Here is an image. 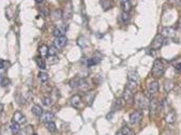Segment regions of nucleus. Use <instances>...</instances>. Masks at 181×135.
<instances>
[{
	"label": "nucleus",
	"instance_id": "1",
	"mask_svg": "<svg viewBox=\"0 0 181 135\" xmlns=\"http://www.w3.org/2000/svg\"><path fill=\"white\" fill-rule=\"evenodd\" d=\"M165 64L162 59H156L152 67V75L154 77H161L165 72Z\"/></svg>",
	"mask_w": 181,
	"mask_h": 135
},
{
	"label": "nucleus",
	"instance_id": "2",
	"mask_svg": "<svg viewBox=\"0 0 181 135\" xmlns=\"http://www.w3.org/2000/svg\"><path fill=\"white\" fill-rule=\"evenodd\" d=\"M137 83H138V76L135 72H131L129 73L128 76V84H126V88L130 90H134L137 87Z\"/></svg>",
	"mask_w": 181,
	"mask_h": 135
},
{
	"label": "nucleus",
	"instance_id": "3",
	"mask_svg": "<svg viewBox=\"0 0 181 135\" xmlns=\"http://www.w3.org/2000/svg\"><path fill=\"white\" fill-rule=\"evenodd\" d=\"M135 103L139 110H145L148 106V99L146 98V96H144L143 93L139 92L135 96Z\"/></svg>",
	"mask_w": 181,
	"mask_h": 135
},
{
	"label": "nucleus",
	"instance_id": "4",
	"mask_svg": "<svg viewBox=\"0 0 181 135\" xmlns=\"http://www.w3.org/2000/svg\"><path fill=\"white\" fill-rule=\"evenodd\" d=\"M72 15H73V10H72V4L71 2L69 1L67 4L64 7V10H63L62 13V18L64 21H69L72 18Z\"/></svg>",
	"mask_w": 181,
	"mask_h": 135
},
{
	"label": "nucleus",
	"instance_id": "5",
	"mask_svg": "<svg viewBox=\"0 0 181 135\" xmlns=\"http://www.w3.org/2000/svg\"><path fill=\"white\" fill-rule=\"evenodd\" d=\"M143 119V112L142 110H135L130 115V122L131 124H137Z\"/></svg>",
	"mask_w": 181,
	"mask_h": 135
},
{
	"label": "nucleus",
	"instance_id": "6",
	"mask_svg": "<svg viewBox=\"0 0 181 135\" xmlns=\"http://www.w3.org/2000/svg\"><path fill=\"white\" fill-rule=\"evenodd\" d=\"M163 42H164V39L161 34H158L156 38L153 39V41L151 43V49L152 51H156V49H160L162 45H163Z\"/></svg>",
	"mask_w": 181,
	"mask_h": 135
},
{
	"label": "nucleus",
	"instance_id": "7",
	"mask_svg": "<svg viewBox=\"0 0 181 135\" xmlns=\"http://www.w3.org/2000/svg\"><path fill=\"white\" fill-rule=\"evenodd\" d=\"M13 121L18 123V124H23V123H26L27 119H26L25 115H23V113H21L19 110H17L13 115Z\"/></svg>",
	"mask_w": 181,
	"mask_h": 135
},
{
	"label": "nucleus",
	"instance_id": "8",
	"mask_svg": "<svg viewBox=\"0 0 181 135\" xmlns=\"http://www.w3.org/2000/svg\"><path fill=\"white\" fill-rule=\"evenodd\" d=\"M78 88H79L81 91H84V92L88 91L89 89L91 88V82H90L88 78H80Z\"/></svg>",
	"mask_w": 181,
	"mask_h": 135
},
{
	"label": "nucleus",
	"instance_id": "9",
	"mask_svg": "<svg viewBox=\"0 0 181 135\" xmlns=\"http://www.w3.org/2000/svg\"><path fill=\"white\" fill-rule=\"evenodd\" d=\"M54 119H55V115L53 114L51 112H45L41 116V121L43 123L51 122V121H54Z\"/></svg>",
	"mask_w": 181,
	"mask_h": 135
},
{
	"label": "nucleus",
	"instance_id": "10",
	"mask_svg": "<svg viewBox=\"0 0 181 135\" xmlns=\"http://www.w3.org/2000/svg\"><path fill=\"white\" fill-rule=\"evenodd\" d=\"M67 42V39L63 35V37H58V38L55 39L54 41V46H56L57 48H62V47L65 46V44Z\"/></svg>",
	"mask_w": 181,
	"mask_h": 135
},
{
	"label": "nucleus",
	"instance_id": "11",
	"mask_svg": "<svg viewBox=\"0 0 181 135\" xmlns=\"http://www.w3.org/2000/svg\"><path fill=\"white\" fill-rule=\"evenodd\" d=\"M65 30H67L65 26H56L55 28H54V30H53V34L55 35L56 38L63 37L64 33H65Z\"/></svg>",
	"mask_w": 181,
	"mask_h": 135
},
{
	"label": "nucleus",
	"instance_id": "12",
	"mask_svg": "<svg viewBox=\"0 0 181 135\" xmlns=\"http://www.w3.org/2000/svg\"><path fill=\"white\" fill-rule=\"evenodd\" d=\"M133 99H134V97H133L132 90H130V89H128V88L124 89V91H123V100H124L128 104H132V103H133Z\"/></svg>",
	"mask_w": 181,
	"mask_h": 135
},
{
	"label": "nucleus",
	"instance_id": "13",
	"mask_svg": "<svg viewBox=\"0 0 181 135\" xmlns=\"http://www.w3.org/2000/svg\"><path fill=\"white\" fill-rule=\"evenodd\" d=\"M159 90V83L158 82H151L150 84L148 85V93L150 96H154Z\"/></svg>",
	"mask_w": 181,
	"mask_h": 135
},
{
	"label": "nucleus",
	"instance_id": "14",
	"mask_svg": "<svg viewBox=\"0 0 181 135\" xmlns=\"http://www.w3.org/2000/svg\"><path fill=\"white\" fill-rule=\"evenodd\" d=\"M101 55L100 54H94V56H92L90 59H88V62H87V65L88 67H92V65H97L98 63H100V61H101Z\"/></svg>",
	"mask_w": 181,
	"mask_h": 135
},
{
	"label": "nucleus",
	"instance_id": "15",
	"mask_svg": "<svg viewBox=\"0 0 181 135\" xmlns=\"http://www.w3.org/2000/svg\"><path fill=\"white\" fill-rule=\"evenodd\" d=\"M71 105L73 107H75V108H79L80 105H81V97L78 96V94H74L73 97L71 98Z\"/></svg>",
	"mask_w": 181,
	"mask_h": 135
},
{
	"label": "nucleus",
	"instance_id": "16",
	"mask_svg": "<svg viewBox=\"0 0 181 135\" xmlns=\"http://www.w3.org/2000/svg\"><path fill=\"white\" fill-rule=\"evenodd\" d=\"M159 108H160V105H159L158 101H156V99H152L151 101H150V116L153 117L156 114V112H158Z\"/></svg>",
	"mask_w": 181,
	"mask_h": 135
},
{
	"label": "nucleus",
	"instance_id": "17",
	"mask_svg": "<svg viewBox=\"0 0 181 135\" xmlns=\"http://www.w3.org/2000/svg\"><path fill=\"white\" fill-rule=\"evenodd\" d=\"M124 103H126V101L123 100V98H118V99H116L114 102V104H113V112L120 110L122 107H123Z\"/></svg>",
	"mask_w": 181,
	"mask_h": 135
},
{
	"label": "nucleus",
	"instance_id": "18",
	"mask_svg": "<svg viewBox=\"0 0 181 135\" xmlns=\"http://www.w3.org/2000/svg\"><path fill=\"white\" fill-rule=\"evenodd\" d=\"M96 98V93L94 92H87L84 96V102L88 106H91L93 103V100Z\"/></svg>",
	"mask_w": 181,
	"mask_h": 135
},
{
	"label": "nucleus",
	"instance_id": "19",
	"mask_svg": "<svg viewBox=\"0 0 181 135\" xmlns=\"http://www.w3.org/2000/svg\"><path fill=\"white\" fill-rule=\"evenodd\" d=\"M174 34H175V30L173 28H170V27H166V28L162 30L161 35L163 38H172V37H174Z\"/></svg>",
	"mask_w": 181,
	"mask_h": 135
},
{
	"label": "nucleus",
	"instance_id": "20",
	"mask_svg": "<svg viewBox=\"0 0 181 135\" xmlns=\"http://www.w3.org/2000/svg\"><path fill=\"white\" fill-rule=\"evenodd\" d=\"M120 4H121V8L123 10V12L129 13L131 11L132 5H131L130 0H120Z\"/></svg>",
	"mask_w": 181,
	"mask_h": 135
},
{
	"label": "nucleus",
	"instance_id": "21",
	"mask_svg": "<svg viewBox=\"0 0 181 135\" xmlns=\"http://www.w3.org/2000/svg\"><path fill=\"white\" fill-rule=\"evenodd\" d=\"M177 119V116H176V113L175 112H169L168 114L166 115L165 117V120L167 123H174Z\"/></svg>",
	"mask_w": 181,
	"mask_h": 135
},
{
	"label": "nucleus",
	"instance_id": "22",
	"mask_svg": "<svg viewBox=\"0 0 181 135\" xmlns=\"http://www.w3.org/2000/svg\"><path fill=\"white\" fill-rule=\"evenodd\" d=\"M51 19L54 21H59L60 18H62V12H61L60 10H54V11L51 13Z\"/></svg>",
	"mask_w": 181,
	"mask_h": 135
},
{
	"label": "nucleus",
	"instance_id": "23",
	"mask_svg": "<svg viewBox=\"0 0 181 135\" xmlns=\"http://www.w3.org/2000/svg\"><path fill=\"white\" fill-rule=\"evenodd\" d=\"M10 129H11L12 134H18L19 131H21V124H18V123L13 121V122L10 124Z\"/></svg>",
	"mask_w": 181,
	"mask_h": 135
},
{
	"label": "nucleus",
	"instance_id": "24",
	"mask_svg": "<svg viewBox=\"0 0 181 135\" xmlns=\"http://www.w3.org/2000/svg\"><path fill=\"white\" fill-rule=\"evenodd\" d=\"M32 114L35 116V117H41L43 114V110L40 105H33L32 107Z\"/></svg>",
	"mask_w": 181,
	"mask_h": 135
},
{
	"label": "nucleus",
	"instance_id": "25",
	"mask_svg": "<svg viewBox=\"0 0 181 135\" xmlns=\"http://www.w3.org/2000/svg\"><path fill=\"white\" fill-rule=\"evenodd\" d=\"M100 3H101V7L103 8L104 11H107V10H110L112 8V1L110 0H100Z\"/></svg>",
	"mask_w": 181,
	"mask_h": 135
},
{
	"label": "nucleus",
	"instance_id": "26",
	"mask_svg": "<svg viewBox=\"0 0 181 135\" xmlns=\"http://www.w3.org/2000/svg\"><path fill=\"white\" fill-rule=\"evenodd\" d=\"M35 62L38 64V67L41 69V70H45L46 69V64H45V61L42 57H37L35 58Z\"/></svg>",
	"mask_w": 181,
	"mask_h": 135
},
{
	"label": "nucleus",
	"instance_id": "27",
	"mask_svg": "<svg viewBox=\"0 0 181 135\" xmlns=\"http://www.w3.org/2000/svg\"><path fill=\"white\" fill-rule=\"evenodd\" d=\"M39 51H40L41 57H47L48 56V47L46 45H44V44L39 47Z\"/></svg>",
	"mask_w": 181,
	"mask_h": 135
},
{
	"label": "nucleus",
	"instance_id": "28",
	"mask_svg": "<svg viewBox=\"0 0 181 135\" xmlns=\"http://www.w3.org/2000/svg\"><path fill=\"white\" fill-rule=\"evenodd\" d=\"M79 82H80V78L79 77H74V78H72L70 80V86H71V88H78V86H79Z\"/></svg>",
	"mask_w": 181,
	"mask_h": 135
},
{
	"label": "nucleus",
	"instance_id": "29",
	"mask_svg": "<svg viewBox=\"0 0 181 135\" xmlns=\"http://www.w3.org/2000/svg\"><path fill=\"white\" fill-rule=\"evenodd\" d=\"M174 88V83L172 80H166L164 83V90L165 92H169L172 91V89Z\"/></svg>",
	"mask_w": 181,
	"mask_h": 135
},
{
	"label": "nucleus",
	"instance_id": "30",
	"mask_svg": "<svg viewBox=\"0 0 181 135\" xmlns=\"http://www.w3.org/2000/svg\"><path fill=\"white\" fill-rule=\"evenodd\" d=\"M45 127H46V129L49 132H51V133H54V132H56V130H57L56 124H55V122H54V121L48 122V123H45Z\"/></svg>",
	"mask_w": 181,
	"mask_h": 135
},
{
	"label": "nucleus",
	"instance_id": "31",
	"mask_svg": "<svg viewBox=\"0 0 181 135\" xmlns=\"http://www.w3.org/2000/svg\"><path fill=\"white\" fill-rule=\"evenodd\" d=\"M47 62L48 64H55L58 62V57L57 55L55 56H47Z\"/></svg>",
	"mask_w": 181,
	"mask_h": 135
},
{
	"label": "nucleus",
	"instance_id": "32",
	"mask_svg": "<svg viewBox=\"0 0 181 135\" xmlns=\"http://www.w3.org/2000/svg\"><path fill=\"white\" fill-rule=\"evenodd\" d=\"M39 78H40V80L42 83H46L47 80H48V74L45 73V72H40L39 73Z\"/></svg>",
	"mask_w": 181,
	"mask_h": 135
},
{
	"label": "nucleus",
	"instance_id": "33",
	"mask_svg": "<svg viewBox=\"0 0 181 135\" xmlns=\"http://www.w3.org/2000/svg\"><path fill=\"white\" fill-rule=\"evenodd\" d=\"M42 103H43V105H45V106H51V104H53V100H51V97H44L42 99Z\"/></svg>",
	"mask_w": 181,
	"mask_h": 135
},
{
	"label": "nucleus",
	"instance_id": "34",
	"mask_svg": "<svg viewBox=\"0 0 181 135\" xmlns=\"http://www.w3.org/2000/svg\"><path fill=\"white\" fill-rule=\"evenodd\" d=\"M77 44H78L80 47H86L87 46V40H86L84 37H80V38L77 40Z\"/></svg>",
	"mask_w": 181,
	"mask_h": 135
},
{
	"label": "nucleus",
	"instance_id": "35",
	"mask_svg": "<svg viewBox=\"0 0 181 135\" xmlns=\"http://www.w3.org/2000/svg\"><path fill=\"white\" fill-rule=\"evenodd\" d=\"M58 53V48L56 46H51L48 47V56H55Z\"/></svg>",
	"mask_w": 181,
	"mask_h": 135
},
{
	"label": "nucleus",
	"instance_id": "36",
	"mask_svg": "<svg viewBox=\"0 0 181 135\" xmlns=\"http://www.w3.org/2000/svg\"><path fill=\"white\" fill-rule=\"evenodd\" d=\"M120 131L122 132V134H123V135H133V132H132V130H131L129 127H126H126L122 128Z\"/></svg>",
	"mask_w": 181,
	"mask_h": 135
},
{
	"label": "nucleus",
	"instance_id": "37",
	"mask_svg": "<svg viewBox=\"0 0 181 135\" xmlns=\"http://www.w3.org/2000/svg\"><path fill=\"white\" fill-rule=\"evenodd\" d=\"M129 19H130L129 13L122 12V14H121V21H122V23H126V21H129Z\"/></svg>",
	"mask_w": 181,
	"mask_h": 135
},
{
	"label": "nucleus",
	"instance_id": "38",
	"mask_svg": "<svg viewBox=\"0 0 181 135\" xmlns=\"http://www.w3.org/2000/svg\"><path fill=\"white\" fill-rule=\"evenodd\" d=\"M4 68H5V61L0 59V70H2V69H4Z\"/></svg>",
	"mask_w": 181,
	"mask_h": 135
},
{
	"label": "nucleus",
	"instance_id": "39",
	"mask_svg": "<svg viewBox=\"0 0 181 135\" xmlns=\"http://www.w3.org/2000/svg\"><path fill=\"white\" fill-rule=\"evenodd\" d=\"M172 2H174L175 4H177V5H181V0H170Z\"/></svg>",
	"mask_w": 181,
	"mask_h": 135
},
{
	"label": "nucleus",
	"instance_id": "40",
	"mask_svg": "<svg viewBox=\"0 0 181 135\" xmlns=\"http://www.w3.org/2000/svg\"><path fill=\"white\" fill-rule=\"evenodd\" d=\"M176 70H177L178 72H181V63H178L177 65H176Z\"/></svg>",
	"mask_w": 181,
	"mask_h": 135
},
{
	"label": "nucleus",
	"instance_id": "41",
	"mask_svg": "<svg viewBox=\"0 0 181 135\" xmlns=\"http://www.w3.org/2000/svg\"><path fill=\"white\" fill-rule=\"evenodd\" d=\"M177 27L179 28V29H181V17L178 19V23H177Z\"/></svg>",
	"mask_w": 181,
	"mask_h": 135
},
{
	"label": "nucleus",
	"instance_id": "42",
	"mask_svg": "<svg viewBox=\"0 0 181 135\" xmlns=\"http://www.w3.org/2000/svg\"><path fill=\"white\" fill-rule=\"evenodd\" d=\"M2 110H3V105H2L1 103H0V114L2 113Z\"/></svg>",
	"mask_w": 181,
	"mask_h": 135
},
{
	"label": "nucleus",
	"instance_id": "43",
	"mask_svg": "<svg viewBox=\"0 0 181 135\" xmlns=\"http://www.w3.org/2000/svg\"><path fill=\"white\" fill-rule=\"evenodd\" d=\"M35 2H37V3H42L43 0H35Z\"/></svg>",
	"mask_w": 181,
	"mask_h": 135
},
{
	"label": "nucleus",
	"instance_id": "44",
	"mask_svg": "<svg viewBox=\"0 0 181 135\" xmlns=\"http://www.w3.org/2000/svg\"><path fill=\"white\" fill-rule=\"evenodd\" d=\"M116 135H123V134H122L121 131H119V132H117V134H116Z\"/></svg>",
	"mask_w": 181,
	"mask_h": 135
},
{
	"label": "nucleus",
	"instance_id": "45",
	"mask_svg": "<svg viewBox=\"0 0 181 135\" xmlns=\"http://www.w3.org/2000/svg\"><path fill=\"white\" fill-rule=\"evenodd\" d=\"M1 80H2V76L0 75V83H1Z\"/></svg>",
	"mask_w": 181,
	"mask_h": 135
},
{
	"label": "nucleus",
	"instance_id": "46",
	"mask_svg": "<svg viewBox=\"0 0 181 135\" xmlns=\"http://www.w3.org/2000/svg\"><path fill=\"white\" fill-rule=\"evenodd\" d=\"M67 1H70V0H67Z\"/></svg>",
	"mask_w": 181,
	"mask_h": 135
}]
</instances>
